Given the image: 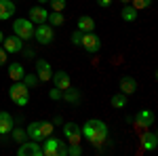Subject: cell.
<instances>
[{
  "instance_id": "obj_18",
  "label": "cell",
  "mask_w": 158,
  "mask_h": 156,
  "mask_svg": "<svg viewBox=\"0 0 158 156\" xmlns=\"http://www.w3.org/2000/svg\"><path fill=\"white\" fill-rule=\"evenodd\" d=\"M156 145H158L156 133H143V135H141V148H143L146 152H152V150H156Z\"/></svg>"
},
{
  "instance_id": "obj_36",
  "label": "cell",
  "mask_w": 158,
  "mask_h": 156,
  "mask_svg": "<svg viewBox=\"0 0 158 156\" xmlns=\"http://www.w3.org/2000/svg\"><path fill=\"white\" fill-rule=\"evenodd\" d=\"M53 124H59V127H61V124H63V120H61V116H55V118H53Z\"/></svg>"
},
{
  "instance_id": "obj_38",
  "label": "cell",
  "mask_w": 158,
  "mask_h": 156,
  "mask_svg": "<svg viewBox=\"0 0 158 156\" xmlns=\"http://www.w3.org/2000/svg\"><path fill=\"white\" fill-rule=\"evenodd\" d=\"M47 2H49V0H38V4H47Z\"/></svg>"
},
{
  "instance_id": "obj_1",
  "label": "cell",
  "mask_w": 158,
  "mask_h": 156,
  "mask_svg": "<svg viewBox=\"0 0 158 156\" xmlns=\"http://www.w3.org/2000/svg\"><path fill=\"white\" fill-rule=\"evenodd\" d=\"M80 131H82V137L85 139H89L93 145H101V144H106L108 141V124L103 122V120H99V118H91V120H86L85 124L80 127Z\"/></svg>"
},
{
  "instance_id": "obj_5",
  "label": "cell",
  "mask_w": 158,
  "mask_h": 156,
  "mask_svg": "<svg viewBox=\"0 0 158 156\" xmlns=\"http://www.w3.org/2000/svg\"><path fill=\"white\" fill-rule=\"evenodd\" d=\"M34 38H36L38 44H51L53 40H55V30H53V25L49 23H38L34 27Z\"/></svg>"
},
{
  "instance_id": "obj_7",
  "label": "cell",
  "mask_w": 158,
  "mask_h": 156,
  "mask_svg": "<svg viewBox=\"0 0 158 156\" xmlns=\"http://www.w3.org/2000/svg\"><path fill=\"white\" fill-rule=\"evenodd\" d=\"M63 135H65L68 144H80V139H82L80 124H76V122H65V124H63Z\"/></svg>"
},
{
  "instance_id": "obj_16",
  "label": "cell",
  "mask_w": 158,
  "mask_h": 156,
  "mask_svg": "<svg viewBox=\"0 0 158 156\" xmlns=\"http://www.w3.org/2000/svg\"><path fill=\"white\" fill-rule=\"evenodd\" d=\"M118 86H120V93H124V95H133L135 91H137V80H135L133 76H122L120 82H118Z\"/></svg>"
},
{
  "instance_id": "obj_35",
  "label": "cell",
  "mask_w": 158,
  "mask_h": 156,
  "mask_svg": "<svg viewBox=\"0 0 158 156\" xmlns=\"http://www.w3.org/2000/svg\"><path fill=\"white\" fill-rule=\"evenodd\" d=\"M99 6H103V9H108V6H112V0H97Z\"/></svg>"
},
{
  "instance_id": "obj_23",
  "label": "cell",
  "mask_w": 158,
  "mask_h": 156,
  "mask_svg": "<svg viewBox=\"0 0 158 156\" xmlns=\"http://www.w3.org/2000/svg\"><path fill=\"white\" fill-rule=\"evenodd\" d=\"M47 23L53 25V27H61V25L65 23V17H63V13L53 11V13H49V17H47Z\"/></svg>"
},
{
  "instance_id": "obj_22",
  "label": "cell",
  "mask_w": 158,
  "mask_h": 156,
  "mask_svg": "<svg viewBox=\"0 0 158 156\" xmlns=\"http://www.w3.org/2000/svg\"><path fill=\"white\" fill-rule=\"evenodd\" d=\"M137 13H139V11H137L135 6L124 4V6H122V11H120V17L127 21V23H131V21H135V19H137Z\"/></svg>"
},
{
  "instance_id": "obj_20",
  "label": "cell",
  "mask_w": 158,
  "mask_h": 156,
  "mask_svg": "<svg viewBox=\"0 0 158 156\" xmlns=\"http://www.w3.org/2000/svg\"><path fill=\"white\" fill-rule=\"evenodd\" d=\"M61 99L68 101V103H72V106H76V103H80V91H78V89H72V86H68V89L61 93Z\"/></svg>"
},
{
  "instance_id": "obj_4",
  "label": "cell",
  "mask_w": 158,
  "mask_h": 156,
  "mask_svg": "<svg viewBox=\"0 0 158 156\" xmlns=\"http://www.w3.org/2000/svg\"><path fill=\"white\" fill-rule=\"evenodd\" d=\"M34 27H36V25L32 23L30 19L19 17V19L13 21V34L19 36L21 40H30V38H34Z\"/></svg>"
},
{
  "instance_id": "obj_28",
  "label": "cell",
  "mask_w": 158,
  "mask_h": 156,
  "mask_svg": "<svg viewBox=\"0 0 158 156\" xmlns=\"http://www.w3.org/2000/svg\"><path fill=\"white\" fill-rule=\"evenodd\" d=\"M47 4H49V6L53 9V11H59V13H63V9H65V4H68V2H65V0H49Z\"/></svg>"
},
{
  "instance_id": "obj_11",
  "label": "cell",
  "mask_w": 158,
  "mask_h": 156,
  "mask_svg": "<svg viewBox=\"0 0 158 156\" xmlns=\"http://www.w3.org/2000/svg\"><path fill=\"white\" fill-rule=\"evenodd\" d=\"M47 17H49V11L40 4V6H32L30 11H27V19L32 21L34 25L38 23H47Z\"/></svg>"
},
{
  "instance_id": "obj_24",
  "label": "cell",
  "mask_w": 158,
  "mask_h": 156,
  "mask_svg": "<svg viewBox=\"0 0 158 156\" xmlns=\"http://www.w3.org/2000/svg\"><path fill=\"white\" fill-rule=\"evenodd\" d=\"M11 137H13V141L23 144L25 139H27V133H25V129H21V127H13L11 129Z\"/></svg>"
},
{
  "instance_id": "obj_9",
  "label": "cell",
  "mask_w": 158,
  "mask_h": 156,
  "mask_svg": "<svg viewBox=\"0 0 158 156\" xmlns=\"http://www.w3.org/2000/svg\"><path fill=\"white\" fill-rule=\"evenodd\" d=\"M2 48L9 53V55H13V53H19L21 48H23V40L19 36H15V34H11V36H4V40H2Z\"/></svg>"
},
{
  "instance_id": "obj_39",
  "label": "cell",
  "mask_w": 158,
  "mask_h": 156,
  "mask_svg": "<svg viewBox=\"0 0 158 156\" xmlns=\"http://www.w3.org/2000/svg\"><path fill=\"white\" fill-rule=\"evenodd\" d=\"M120 2H122V4H129V2H131V0H120Z\"/></svg>"
},
{
  "instance_id": "obj_14",
  "label": "cell",
  "mask_w": 158,
  "mask_h": 156,
  "mask_svg": "<svg viewBox=\"0 0 158 156\" xmlns=\"http://www.w3.org/2000/svg\"><path fill=\"white\" fill-rule=\"evenodd\" d=\"M51 80H53V84H55L57 89H61V91H65L68 86H72V78H70V74L63 72V70H59V72H53Z\"/></svg>"
},
{
  "instance_id": "obj_27",
  "label": "cell",
  "mask_w": 158,
  "mask_h": 156,
  "mask_svg": "<svg viewBox=\"0 0 158 156\" xmlns=\"http://www.w3.org/2000/svg\"><path fill=\"white\" fill-rule=\"evenodd\" d=\"M21 80H23V84L27 86V89H34V86H36V84L40 82V80H38V76H36V74H25V76L21 78Z\"/></svg>"
},
{
  "instance_id": "obj_3",
  "label": "cell",
  "mask_w": 158,
  "mask_h": 156,
  "mask_svg": "<svg viewBox=\"0 0 158 156\" xmlns=\"http://www.w3.org/2000/svg\"><path fill=\"white\" fill-rule=\"evenodd\" d=\"M9 97H11V101L15 106L23 108V106H27V101H30V89L23 84V80H15L11 84V89H9Z\"/></svg>"
},
{
  "instance_id": "obj_34",
  "label": "cell",
  "mask_w": 158,
  "mask_h": 156,
  "mask_svg": "<svg viewBox=\"0 0 158 156\" xmlns=\"http://www.w3.org/2000/svg\"><path fill=\"white\" fill-rule=\"evenodd\" d=\"M23 51V57H27V59H32V57H36V53H34V48H21Z\"/></svg>"
},
{
  "instance_id": "obj_37",
  "label": "cell",
  "mask_w": 158,
  "mask_h": 156,
  "mask_svg": "<svg viewBox=\"0 0 158 156\" xmlns=\"http://www.w3.org/2000/svg\"><path fill=\"white\" fill-rule=\"evenodd\" d=\"M2 40H4V34H2V30H0V44H2Z\"/></svg>"
},
{
  "instance_id": "obj_17",
  "label": "cell",
  "mask_w": 158,
  "mask_h": 156,
  "mask_svg": "<svg viewBox=\"0 0 158 156\" xmlns=\"http://www.w3.org/2000/svg\"><path fill=\"white\" fill-rule=\"evenodd\" d=\"M13 116L9 114V112H0V135H9L11 133V129H13Z\"/></svg>"
},
{
  "instance_id": "obj_21",
  "label": "cell",
  "mask_w": 158,
  "mask_h": 156,
  "mask_svg": "<svg viewBox=\"0 0 158 156\" xmlns=\"http://www.w3.org/2000/svg\"><path fill=\"white\" fill-rule=\"evenodd\" d=\"M23 76H25V70H23L21 63H11V65H9V78H11L13 82H15V80H21Z\"/></svg>"
},
{
  "instance_id": "obj_13",
  "label": "cell",
  "mask_w": 158,
  "mask_h": 156,
  "mask_svg": "<svg viewBox=\"0 0 158 156\" xmlns=\"http://www.w3.org/2000/svg\"><path fill=\"white\" fill-rule=\"evenodd\" d=\"M36 76H38V80H40V82L51 80L53 70H51V63L47 59H36Z\"/></svg>"
},
{
  "instance_id": "obj_15",
  "label": "cell",
  "mask_w": 158,
  "mask_h": 156,
  "mask_svg": "<svg viewBox=\"0 0 158 156\" xmlns=\"http://www.w3.org/2000/svg\"><path fill=\"white\" fill-rule=\"evenodd\" d=\"M17 11V6L13 4V0H0V21H9Z\"/></svg>"
},
{
  "instance_id": "obj_30",
  "label": "cell",
  "mask_w": 158,
  "mask_h": 156,
  "mask_svg": "<svg viewBox=\"0 0 158 156\" xmlns=\"http://www.w3.org/2000/svg\"><path fill=\"white\" fill-rule=\"evenodd\" d=\"M82 34H85V32H80V30L76 27V30L72 32V44H76V47H78V44H80V40H82Z\"/></svg>"
},
{
  "instance_id": "obj_32",
  "label": "cell",
  "mask_w": 158,
  "mask_h": 156,
  "mask_svg": "<svg viewBox=\"0 0 158 156\" xmlns=\"http://www.w3.org/2000/svg\"><path fill=\"white\" fill-rule=\"evenodd\" d=\"M68 141H59V148H57V156H68Z\"/></svg>"
},
{
  "instance_id": "obj_31",
  "label": "cell",
  "mask_w": 158,
  "mask_h": 156,
  "mask_svg": "<svg viewBox=\"0 0 158 156\" xmlns=\"http://www.w3.org/2000/svg\"><path fill=\"white\" fill-rule=\"evenodd\" d=\"M61 93H63L61 89H57V86H53V89L49 91V97L53 99V101H59V99H61Z\"/></svg>"
},
{
  "instance_id": "obj_33",
  "label": "cell",
  "mask_w": 158,
  "mask_h": 156,
  "mask_svg": "<svg viewBox=\"0 0 158 156\" xmlns=\"http://www.w3.org/2000/svg\"><path fill=\"white\" fill-rule=\"evenodd\" d=\"M6 59H9V53H6V51L2 48V44H0V65H4Z\"/></svg>"
},
{
  "instance_id": "obj_29",
  "label": "cell",
  "mask_w": 158,
  "mask_h": 156,
  "mask_svg": "<svg viewBox=\"0 0 158 156\" xmlns=\"http://www.w3.org/2000/svg\"><path fill=\"white\" fill-rule=\"evenodd\" d=\"M80 154H82L80 144H70L68 145V156H80Z\"/></svg>"
},
{
  "instance_id": "obj_12",
  "label": "cell",
  "mask_w": 158,
  "mask_h": 156,
  "mask_svg": "<svg viewBox=\"0 0 158 156\" xmlns=\"http://www.w3.org/2000/svg\"><path fill=\"white\" fill-rule=\"evenodd\" d=\"M133 122L137 127H141V129H148V127L154 124V112H152V110H139V112L135 114Z\"/></svg>"
},
{
  "instance_id": "obj_19",
  "label": "cell",
  "mask_w": 158,
  "mask_h": 156,
  "mask_svg": "<svg viewBox=\"0 0 158 156\" xmlns=\"http://www.w3.org/2000/svg\"><path fill=\"white\" fill-rule=\"evenodd\" d=\"M78 30L80 32H95V19L91 15H80L78 17Z\"/></svg>"
},
{
  "instance_id": "obj_26",
  "label": "cell",
  "mask_w": 158,
  "mask_h": 156,
  "mask_svg": "<svg viewBox=\"0 0 158 156\" xmlns=\"http://www.w3.org/2000/svg\"><path fill=\"white\" fill-rule=\"evenodd\" d=\"M152 2H154V0H131L129 4L135 6L137 11H143V9H150V6H152Z\"/></svg>"
},
{
  "instance_id": "obj_6",
  "label": "cell",
  "mask_w": 158,
  "mask_h": 156,
  "mask_svg": "<svg viewBox=\"0 0 158 156\" xmlns=\"http://www.w3.org/2000/svg\"><path fill=\"white\" fill-rule=\"evenodd\" d=\"M80 47L85 48L86 53L95 55V53H99V48H101V38H99L95 32H86V34H82Z\"/></svg>"
},
{
  "instance_id": "obj_25",
  "label": "cell",
  "mask_w": 158,
  "mask_h": 156,
  "mask_svg": "<svg viewBox=\"0 0 158 156\" xmlns=\"http://www.w3.org/2000/svg\"><path fill=\"white\" fill-rule=\"evenodd\" d=\"M112 106H114V108H124V106H127V95H124V93L112 95Z\"/></svg>"
},
{
  "instance_id": "obj_2",
  "label": "cell",
  "mask_w": 158,
  "mask_h": 156,
  "mask_svg": "<svg viewBox=\"0 0 158 156\" xmlns=\"http://www.w3.org/2000/svg\"><path fill=\"white\" fill-rule=\"evenodd\" d=\"M53 129H55V124L51 122V120H34V122H30L27 124V139H34V141H42L44 137H49L53 135Z\"/></svg>"
},
{
  "instance_id": "obj_10",
  "label": "cell",
  "mask_w": 158,
  "mask_h": 156,
  "mask_svg": "<svg viewBox=\"0 0 158 156\" xmlns=\"http://www.w3.org/2000/svg\"><path fill=\"white\" fill-rule=\"evenodd\" d=\"M59 137H53V135H49V137H44L42 141H40V145H42V156H57V148H59Z\"/></svg>"
},
{
  "instance_id": "obj_8",
  "label": "cell",
  "mask_w": 158,
  "mask_h": 156,
  "mask_svg": "<svg viewBox=\"0 0 158 156\" xmlns=\"http://www.w3.org/2000/svg\"><path fill=\"white\" fill-rule=\"evenodd\" d=\"M17 154L19 156H42V145L40 141H27L25 139L23 144H19V150H17Z\"/></svg>"
}]
</instances>
